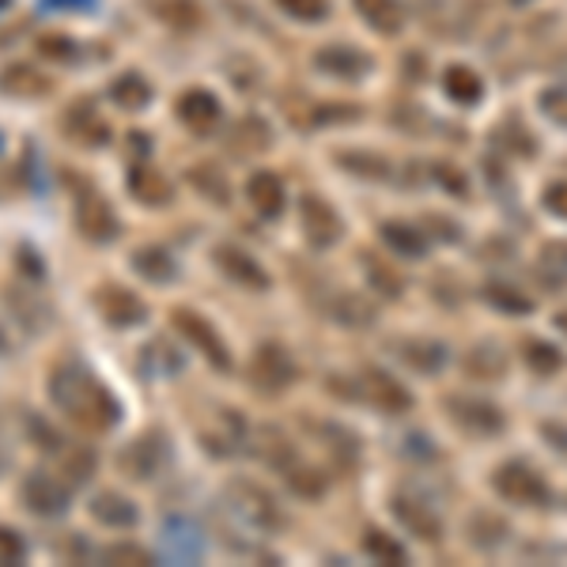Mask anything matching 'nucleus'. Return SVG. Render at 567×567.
Masks as SVG:
<instances>
[{
	"label": "nucleus",
	"mask_w": 567,
	"mask_h": 567,
	"mask_svg": "<svg viewBox=\"0 0 567 567\" xmlns=\"http://www.w3.org/2000/svg\"><path fill=\"white\" fill-rule=\"evenodd\" d=\"M95 307L114 329H133V326H141L144 318H148L144 299L136 296V291H130V288H117V284H103V288L95 291Z\"/></svg>",
	"instance_id": "obj_13"
},
{
	"label": "nucleus",
	"mask_w": 567,
	"mask_h": 567,
	"mask_svg": "<svg viewBox=\"0 0 567 567\" xmlns=\"http://www.w3.org/2000/svg\"><path fill=\"white\" fill-rule=\"evenodd\" d=\"M363 272H368V280H371V288L379 291V296H386V299H401V277L393 272V265H386L382 258H374V254H363Z\"/></svg>",
	"instance_id": "obj_37"
},
{
	"label": "nucleus",
	"mask_w": 567,
	"mask_h": 567,
	"mask_svg": "<svg viewBox=\"0 0 567 567\" xmlns=\"http://www.w3.org/2000/svg\"><path fill=\"white\" fill-rule=\"evenodd\" d=\"M216 265L224 277H231L235 284H243L246 291H265L269 288V272L261 269V261H254V254H246L243 246H216Z\"/></svg>",
	"instance_id": "obj_14"
},
{
	"label": "nucleus",
	"mask_w": 567,
	"mask_h": 567,
	"mask_svg": "<svg viewBox=\"0 0 567 567\" xmlns=\"http://www.w3.org/2000/svg\"><path fill=\"white\" fill-rule=\"evenodd\" d=\"M355 393H360L371 409L390 413V416H401V413L413 409V393H409L398 379H393V374H386L382 368H363L360 379H355Z\"/></svg>",
	"instance_id": "obj_7"
},
{
	"label": "nucleus",
	"mask_w": 567,
	"mask_h": 567,
	"mask_svg": "<svg viewBox=\"0 0 567 567\" xmlns=\"http://www.w3.org/2000/svg\"><path fill=\"white\" fill-rule=\"evenodd\" d=\"M117 470L130 481H155L167 470V443L163 435H136L117 451Z\"/></svg>",
	"instance_id": "obj_6"
},
{
	"label": "nucleus",
	"mask_w": 567,
	"mask_h": 567,
	"mask_svg": "<svg viewBox=\"0 0 567 567\" xmlns=\"http://www.w3.org/2000/svg\"><path fill=\"white\" fill-rule=\"evenodd\" d=\"M398 355L420 374H435L443 371L446 363V344L432 341V337H409V341H398Z\"/></svg>",
	"instance_id": "obj_25"
},
{
	"label": "nucleus",
	"mask_w": 567,
	"mask_h": 567,
	"mask_svg": "<svg viewBox=\"0 0 567 567\" xmlns=\"http://www.w3.org/2000/svg\"><path fill=\"white\" fill-rule=\"evenodd\" d=\"M537 277L548 288H564L567 284V243H545L537 254Z\"/></svg>",
	"instance_id": "obj_36"
},
{
	"label": "nucleus",
	"mask_w": 567,
	"mask_h": 567,
	"mask_svg": "<svg viewBox=\"0 0 567 567\" xmlns=\"http://www.w3.org/2000/svg\"><path fill=\"white\" fill-rule=\"evenodd\" d=\"M219 526H224L227 542L235 548H243V529H246V545H258L265 534L280 526V507L261 484L254 481H231L219 496Z\"/></svg>",
	"instance_id": "obj_2"
},
{
	"label": "nucleus",
	"mask_w": 567,
	"mask_h": 567,
	"mask_svg": "<svg viewBox=\"0 0 567 567\" xmlns=\"http://www.w3.org/2000/svg\"><path fill=\"white\" fill-rule=\"evenodd\" d=\"M492 484H496V492H499L503 499L523 503V507H545V503H548V484L537 477L529 465H523V462L499 465L496 477H492Z\"/></svg>",
	"instance_id": "obj_9"
},
{
	"label": "nucleus",
	"mask_w": 567,
	"mask_h": 567,
	"mask_svg": "<svg viewBox=\"0 0 567 567\" xmlns=\"http://www.w3.org/2000/svg\"><path fill=\"white\" fill-rule=\"evenodd\" d=\"M65 133L72 136L76 144H87V148H99V144L110 141V125L106 117L99 114L91 103H72L65 110Z\"/></svg>",
	"instance_id": "obj_19"
},
{
	"label": "nucleus",
	"mask_w": 567,
	"mask_h": 567,
	"mask_svg": "<svg viewBox=\"0 0 567 567\" xmlns=\"http://www.w3.org/2000/svg\"><path fill=\"white\" fill-rule=\"evenodd\" d=\"M144 363H148V371H163V374H175L182 368V355L171 349L167 341H152L148 349H144Z\"/></svg>",
	"instance_id": "obj_47"
},
{
	"label": "nucleus",
	"mask_w": 567,
	"mask_h": 567,
	"mask_svg": "<svg viewBox=\"0 0 567 567\" xmlns=\"http://www.w3.org/2000/svg\"><path fill=\"white\" fill-rule=\"evenodd\" d=\"M189 182H194V186L205 197H213L216 205H227V197H231V189H227L224 175H216V171H208V167H194V171H189Z\"/></svg>",
	"instance_id": "obj_46"
},
{
	"label": "nucleus",
	"mask_w": 567,
	"mask_h": 567,
	"mask_svg": "<svg viewBox=\"0 0 567 567\" xmlns=\"http://www.w3.org/2000/svg\"><path fill=\"white\" fill-rule=\"evenodd\" d=\"M39 50H42V58H50V61H76V42L65 39V34H42Z\"/></svg>",
	"instance_id": "obj_50"
},
{
	"label": "nucleus",
	"mask_w": 567,
	"mask_h": 567,
	"mask_svg": "<svg viewBox=\"0 0 567 567\" xmlns=\"http://www.w3.org/2000/svg\"><path fill=\"white\" fill-rule=\"evenodd\" d=\"M432 175L439 178V186H443L446 194H458V197L470 194V182H465L462 171H458V167H451V163H435Z\"/></svg>",
	"instance_id": "obj_51"
},
{
	"label": "nucleus",
	"mask_w": 567,
	"mask_h": 567,
	"mask_svg": "<svg viewBox=\"0 0 567 567\" xmlns=\"http://www.w3.org/2000/svg\"><path fill=\"white\" fill-rule=\"evenodd\" d=\"M545 208H548L553 216L567 219V182H556V186H548V189H545Z\"/></svg>",
	"instance_id": "obj_53"
},
{
	"label": "nucleus",
	"mask_w": 567,
	"mask_h": 567,
	"mask_svg": "<svg viewBox=\"0 0 567 567\" xmlns=\"http://www.w3.org/2000/svg\"><path fill=\"white\" fill-rule=\"evenodd\" d=\"M91 470H95V454H87V451H65V446H61V481H65L69 488L84 484L91 477Z\"/></svg>",
	"instance_id": "obj_42"
},
{
	"label": "nucleus",
	"mask_w": 567,
	"mask_h": 567,
	"mask_svg": "<svg viewBox=\"0 0 567 567\" xmlns=\"http://www.w3.org/2000/svg\"><path fill=\"white\" fill-rule=\"evenodd\" d=\"M76 186V227H80V235L91 243H110V239H117V216H114V208H110V200L99 194V189H91L84 186V182H72Z\"/></svg>",
	"instance_id": "obj_5"
},
{
	"label": "nucleus",
	"mask_w": 567,
	"mask_h": 567,
	"mask_svg": "<svg viewBox=\"0 0 567 567\" xmlns=\"http://www.w3.org/2000/svg\"><path fill=\"white\" fill-rule=\"evenodd\" d=\"M470 537H473V545H481V548H496L503 545V537H507V523L488 515V511H477V515L470 518Z\"/></svg>",
	"instance_id": "obj_41"
},
{
	"label": "nucleus",
	"mask_w": 567,
	"mask_h": 567,
	"mask_svg": "<svg viewBox=\"0 0 567 567\" xmlns=\"http://www.w3.org/2000/svg\"><path fill=\"white\" fill-rule=\"evenodd\" d=\"M53 8H87V4H95V0H50Z\"/></svg>",
	"instance_id": "obj_55"
},
{
	"label": "nucleus",
	"mask_w": 567,
	"mask_h": 567,
	"mask_svg": "<svg viewBox=\"0 0 567 567\" xmlns=\"http://www.w3.org/2000/svg\"><path fill=\"white\" fill-rule=\"evenodd\" d=\"M393 515H398V523L409 529L413 537H420V542H427V545H435L439 537H443V523H439V515L427 503H420V499H409V496H393Z\"/></svg>",
	"instance_id": "obj_18"
},
{
	"label": "nucleus",
	"mask_w": 567,
	"mask_h": 567,
	"mask_svg": "<svg viewBox=\"0 0 567 567\" xmlns=\"http://www.w3.org/2000/svg\"><path fill=\"white\" fill-rule=\"evenodd\" d=\"M315 69L333 80H360L363 72H371V58L355 45H322L315 53Z\"/></svg>",
	"instance_id": "obj_16"
},
{
	"label": "nucleus",
	"mask_w": 567,
	"mask_h": 567,
	"mask_svg": "<svg viewBox=\"0 0 567 567\" xmlns=\"http://www.w3.org/2000/svg\"><path fill=\"white\" fill-rule=\"evenodd\" d=\"M355 12L379 34H398L405 27V12H401L398 0H355Z\"/></svg>",
	"instance_id": "obj_29"
},
{
	"label": "nucleus",
	"mask_w": 567,
	"mask_h": 567,
	"mask_svg": "<svg viewBox=\"0 0 567 567\" xmlns=\"http://www.w3.org/2000/svg\"><path fill=\"white\" fill-rule=\"evenodd\" d=\"M284 477H288V484L291 488L299 492V496H307V499H315V496H322L326 492V477L318 470H307V465H288V470H284Z\"/></svg>",
	"instance_id": "obj_44"
},
{
	"label": "nucleus",
	"mask_w": 567,
	"mask_h": 567,
	"mask_svg": "<svg viewBox=\"0 0 567 567\" xmlns=\"http://www.w3.org/2000/svg\"><path fill=\"white\" fill-rule=\"evenodd\" d=\"M337 163H341L349 175L368 178V182H390L393 178V163L386 155L374 152H337Z\"/></svg>",
	"instance_id": "obj_30"
},
{
	"label": "nucleus",
	"mask_w": 567,
	"mask_h": 567,
	"mask_svg": "<svg viewBox=\"0 0 567 567\" xmlns=\"http://www.w3.org/2000/svg\"><path fill=\"white\" fill-rule=\"evenodd\" d=\"M556 326H560L564 333H567V310H564V315H556Z\"/></svg>",
	"instance_id": "obj_56"
},
{
	"label": "nucleus",
	"mask_w": 567,
	"mask_h": 567,
	"mask_svg": "<svg viewBox=\"0 0 567 567\" xmlns=\"http://www.w3.org/2000/svg\"><path fill=\"white\" fill-rule=\"evenodd\" d=\"M163 545H167L171 560H182V564H194L200 560V553H205V537H200V529L189 523V518H167V526H163Z\"/></svg>",
	"instance_id": "obj_20"
},
{
	"label": "nucleus",
	"mask_w": 567,
	"mask_h": 567,
	"mask_svg": "<svg viewBox=\"0 0 567 567\" xmlns=\"http://www.w3.org/2000/svg\"><path fill=\"white\" fill-rule=\"evenodd\" d=\"M103 564H122V567H148L152 564V553L144 545H133V542H117V545H106L103 548Z\"/></svg>",
	"instance_id": "obj_43"
},
{
	"label": "nucleus",
	"mask_w": 567,
	"mask_h": 567,
	"mask_svg": "<svg viewBox=\"0 0 567 567\" xmlns=\"http://www.w3.org/2000/svg\"><path fill=\"white\" fill-rule=\"evenodd\" d=\"M50 398L72 424L87 427V432H106V427H114L117 416H122V405L114 401V393L76 360H65L53 368Z\"/></svg>",
	"instance_id": "obj_1"
},
{
	"label": "nucleus",
	"mask_w": 567,
	"mask_h": 567,
	"mask_svg": "<svg viewBox=\"0 0 567 567\" xmlns=\"http://www.w3.org/2000/svg\"><path fill=\"white\" fill-rule=\"evenodd\" d=\"M420 20L439 39H470L481 20V0H420Z\"/></svg>",
	"instance_id": "obj_3"
},
{
	"label": "nucleus",
	"mask_w": 567,
	"mask_h": 567,
	"mask_svg": "<svg viewBox=\"0 0 567 567\" xmlns=\"http://www.w3.org/2000/svg\"><path fill=\"white\" fill-rule=\"evenodd\" d=\"M443 87H446V95H451L454 103H462V106L481 103V95H484L481 76L473 69H465V65H451V69H446Z\"/></svg>",
	"instance_id": "obj_32"
},
{
	"label": "nucleus",
	"mask_w": 567,
	"mask_h": 567,
	"mask_svg": "<svg viewBox=\"0 0 567 567\" xmlns=\"http://www.w3.org/2000/svg\"><path fill=\"white\" fill-rule=\"evenodd\" d=\"M277 8L299 23H322L329 16V0H277Z\"/></svg>",
	"instance_id": "obj_45"
},
{
	"label": "nucleus",
	"mask_w": 567,
	"mask_h": 567,
	"mask_svg": "<svg viewBox=\"0 0 567 567\" xmlns=\"http://www.w3.org/2000/svg\"><path fill=\"white\" fill-rule=\"evenodd\" d=\"M219 117H224V106H219V99L213 95V91L194 87L178 99V122L186 125L189 133L208 136L219 125Z\"/></svg>",
	"instance_id": "obj_15"
},
{
	"label": "nucleus",
	"mask_w": 567,
	"mask_h": 567,
	"mask_svg": "<svg viewBox=\"0 0 567 567\" xmlns=\"http://www.w3.org/2000/svg\"><path fill=\"white\" fill-rule=\"evenodd\" d=\"M152 12L159 16L163 23L182 27V31H194V27L200 23V8L194 4V0H155Z\"/></svg>",
	"instance_id": "obj_38"
},
{
	"label": "nucleus",
	"mask_w": 567,
	"mask_h": 567,
	"mask_svg": "<svg viewBox=\"0 0 567 567\" xmlns=\"http://www.w3.org/2000/svg\"><path fill=\"white\" fill-rule=\"evenodd\" d=\"M246 432H250V427H246V420L235 413V409L216 405L213 413H208L205 427H200V439H205V451H213V454H219V458H227V454L243 451Z\"/></svg>",
	"instance_id": "obj_11"
},
{
	"label": "nucleus",
	"mask_w": 567,
	"mask_h": 567,
	"mask_svg": "<svg viewBox=\"0 0 567 567\" xmlns=\"http://www.w3.org/2000/svg\"><path fill=\"white\" fill-rule=\"evenodd\" d=\"M269 144H272V133L261 117H243V122L231 130V148L239 155H261Z\"/></svg>",
	"instance_id": "obj_33"
},
{
	"label": "nucleus",
	"mask_w": 567,
	"mask_h": 567,
	"mask_svg": "<svg viewBox=\"0 0 567 567\" xmlns=\"http://www.w3.org/2000/svg\"><path fill=\"white\" fill-rule=\"evenodd\" d=\"M523 360L529 363L534 374H556L564 368V352L548 341H526L523 344Z\"/></svg>",
	"instance_id": "obj_39"
},
{
	"label": "nucleus",
	"mask_w": 567,
	"mask_h": 567,
	"mask_svg": "<svg viewBox=\"0 0 567 567\" xmlns=\"http://www.w3.org/2000/svg\"><path fill=\"white\" fill-rule=\"evenodd\" d=\"M424 224H432V227H439V239L443 243H458L462 239V231H458V224H451V219H443V216H424Z\"/></svg>",
	"instance_id": "obj_54"
},
{
	"label": "nucleus",
	"mask_w": 567,
	"mask_h": 567,
	"mask_svg": "<svg viewBox=\"0 0 567 567\" xmlns=\"http://www.w3.org/2000/svg\"><path fill=\"white\" fill-rule=\"evenodd\" d=\"M130 194L141 200V205H152V208H163V205H171V182L163 171H155V167H133L130 171Z\"/></svg>",
	"instance_id": "obj_26"
},
{
	"label": "nucleus",
	"mask_w": 567,
	"mask_h": 567,
	"mask_svg": "<svg viewBox=\"0 0 567 567\" xmlns=\"http://www.w3.org/2000/svg\"><path fill=\"white\" fill-rule=\"evenodd\" d=\"M382 243L390 246L398 258H424L427 254V231L416 224H405V219H390V224L379 227Z\"/></svg>",
	"instance_id": "obj_24"
},
{
	"label": "nucleus",
	"mask_w": 567,
	"mask_h": 567,
	"mask_svg": "<svg viewBox=\"0 0 567 567\" xmlns=\"http://www.w3.org/2000/svg\"><path fill=\"white\" fill-rule=\"evenodd\" d=\"M246 200L254 205V213H261L265 219H277L284 213V182L272 171H258L246 182Z\"/></svg>",
	"instance_id": "obj_22"
},
{
	"label": "nucleus",
	"mask_w": 567,
	"mask_h": 567,
	"mask_svg": "<svg viewBox=\"0 0 567 567\" xmlns=\"http://www.w3.org/2000/svg\"><path fill=\"white\" fill-rule=\"evenodd\" d=\"M110 103L136 114V110H144L152 103V84L141 76V72H122V76L110 84Z\"/></svg>",
	"instance_id": "obj_28"
},
{
	"label": "nucleus",
	"mask_w": 567,
	"mask_h": 567,
	"mask_svg": "<svg viewBox=\"0 0 567 567\" xmlns=\"http://www.w3.org/2000/svg\"><path fill=\"white\" fill-rule=\"evenodd\" d=\"M451 416L458 420L462 427H470L473 435H496L503 432V413L492 401H481V398H451L446 401Z\"/></svg>",
	"instance_id": "obj_17"
},
{
	"label": "nucleus",
	"mask_w": 567,
	"mask_h": 567,
	"mask_svg": "<svg viewBox=\"0 0 567 567\" xmlns=\"http://www.w3.org/2000/svg\"><path fill=\"white\" fill-rule=\"evenodd\" d=\"M87 511H91V518H95L99 526H106V529L136 526V507H133V499L122 496V492H99V496H91Z\"/></svg>",
	"instance_id": "obj_21"
},
{
	"label": "nucleus",
	"mask_w": 567,
	"mask_h": 567,
	"mask_svg": "<svg viewBox=\"0 0 567 567\" xmlns=\"http://www.w3.org/2000/svg\"><path fill=\"white\" fill-rule=\"evenodd\" d=\"M515 4H523V0H515Z\"/></svg>",
	"instance_id": "obj_58"
},
{
	"label": "nucleus",
	"mask_w": 567,
	"mask_h": 567,
	"mask_svg": "<svg viewBox=\"0 0 567 567\" xmlns=\"http://www.w3.org/2000/svg\"><path fill=\"white\" fill-rule=\"evenodd\" d=\"M20 496H23V507L39 518H61L69 511V484L61 477H50V473L27 477Z\"/></svg>",
	"instance_id": "obj_12"
},
{
	"label": "nucleus",
	"mask_w": 567,
	"mask_h": 567,
	"mask_svg": "<svg viewBox=\"0 0 567 567\" xmlns=\"http://www.w3.org/2000/svg\"><path fill=\"white\" fill-rule=\"evenodd\" d=\"M0 91H4V95H16V99H39L50 91V80L31 65H8L0 72Z\"/></svg>",
	"instance_id": "obj_27"
},
{
	"label": "nucleus",
	"mask_w": 567,
	"mask_h": 567,
	"mask_svg": "<svg viewBox=\"0 0 567 567\" xmlns=\"http://www.w3.org/2000/svg\"><path fill=\"white\" fill-rule=\"evenodd\" d=\"M481 296H484V303H492L496 310H503V315H529V310H534V299L523 296L518 288H511V284H499V280L484 284Z\"/></svg>",
	"instance_id": "obj_35"
},
{
	"label": "nucleus",
	"mask_w": 567,
	"mask_h": 567,
	"mask_svg": "<svg viewBox=\"0 0 567 567\" xmlns=\"http://www.w3.org/2000/svg\"><path fill=\"white\" fill-rule=\"evenodd\" d=\"M258 454L269 465H277V470H288V465L299 462L296 458V443H291L280 427H261V432H258Z\"/></svg>",
	"instance_id": "obj_34"
},
{
	"label": "nucleus",
	"mask_w": 567,
	"mask_h": 567,
	"mask_svg": "<svg viewBox=\"0 0 567 567\" xmlns=\"http://www.w3.org/2000/svg\"><path fill=\"white\" fill-rule=\"evenodd\" d=\"M537 103H542L548 122H556V125H564V130H567V84L545 87L542 95H537Z\"/></svg>",
	"instance_id": "obj_48"
},
{
	"label": "nucleus",
	"mask_w": 567,
	"mask_h": 567,
	"mask_svg": "<svg viewBox=\"0 0 567 567\" xmlns=\"http://www.w3.org/2000/svg\"><path fill=\"white\" fill-rule=\"evenodd\" d=\"M23 556H27L23 537L16 534V529L0 526V567H16V564H23Z\"/></svg>",
	"instance_id": "obj_49"
},
{
	"label": "nucleus",
	"mask_w": 567,
	"mask_h": 567,
	"mask_svg": "<svg viewBox=\"0 0 567 567\" xmlns=\"http://www.w3.org/2000/svg\"><path fill=\"white\" fill-rule=\"evenodd\" d=\"M363 553H368L371 560H379V564H405L409 560L405 548L393 542L390 534H382V529H374V526L363 534Z\"/></svg>",
	"instance_id": "obj_40"
},
{
	"label": "nucleus",
	"mask_w": 567,
	"mask_h": 567,
	"mask_svg": "<svg viewBox=\"0 0 567 567\" xmlns=\"http://www.w3.org/2000/svg\"><path fill=\"white\" fill-rule=\"evenodd\" d=\"M133 269L152 284H167V280H175L178 265L163 246H141V250L133 254Z\"/></svg>",
	"instance_id": "obj_31"
},
{
	"label": "nucleus",
	"mask_w": 567,
	"mask_h": 567,
	"mask_svg": "<svg viewBox=\"0 0 567 567\" xmlns=\"http://www.w3.org/2000/svg\"><path fill=\"white\" fill-rule=\"evenodd\" d=\"M296 374H299L296 360H291V352L280 349V344H261L250 360V382L261 393H284L296 382Z\"/></svg>",
	"instance_id": "obj_8"
},
{
	"label": "nucleus",
	"mask_w": 567,
	"mask_h": 567,
	"mask_svg": "<svg viewBox=\"0 0 567 567\" xmlns=\"http://www.w3.org/2000/svg\"><path fill=\"white\" fill-rule=\"evenodd\" d=\"M299 224H303V235L315 250H329V246L341 239V231H344L341 216L333 213V205L318 194H307L303 200H299Z\"/></svg>",
	"instance_id": "obj_10"
},
{
	"label": "nucleus",
	"mask_w": 567,
	"mask_h": 567,
	"mask_svg": "<svg viewBox=\"0 0 567 567\" xmlns=\"http://www.w3.org/2000/svg\"><path fill=\"white\" fill-rule=\"evenodd\" d=\"M8 349V341H4V333H0V352H4Z\"/></svg>",
	"instance_id": "obj_57"
},
{
	"label": "nucleus",
	"mask_w": 567,
	"mask_h": 567,
	"mask_svg": "<svg viewBox=\"0 0 567 567\" xmlns=\"http://www.w3.org/2000/svg\"><path fill=\"white\" fill-rule=\"evenodd\" d=\"M171 322H175L178 333L186 337L216 371H231V352H227L224 337L216 333V326L208 322V318H200L197 310H189V307H175L171 310Z\"/></svg>",
	"instance_id": "obj_4"
},
{
	"label": "nucleus",
	"mask_w": 567,
	"mask_h": 567,
	"mask_svg": "<svg viewBox=\"0 0 567 567\" xmlns=\"http://www.w3.org/2000/svg\"><path fill=\"white\" fill-rule=\"evenodd\" d=\"M374 315H379V310H374L371 299L355 296V291H337V296L329 299V318L344 329H368L374 326Z\"/></svg>",
	"instance_id": "obj_23"
},
{
	"label": "nucleus",
	"mask_w": 567,
	"mask_h": 567,
	"mask_svg": "<svg viewBox=\"0 0 567 567\" xmlns=\"http://www.w3.org/2000/svg\"><path fill=\"white\" fill-rule=\"evenodd\" d=\"M360 117V106H318L315 110V122L326 125V122H355Z\"/></svg>",
	"instance_id": "obj_52"
}]
</instances>
